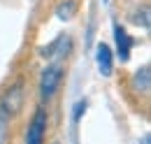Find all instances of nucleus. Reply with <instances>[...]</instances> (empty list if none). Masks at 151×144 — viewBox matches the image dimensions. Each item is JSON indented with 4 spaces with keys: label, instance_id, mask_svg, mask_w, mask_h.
<instances>
[{
    "label": "nucleus",
    "instance_id": "nucleus-1",
    "mask_svg": "<svg viewBox=\"0 0 151 144\" xmlns=\"http://www.w3.org/2000/svg\"><path fill=\"white\" fill-rule=\"evenodd\" d=\"M65 81V68L63 63H47L42 72H40V81H37V95H40V102L42 105H49L54 98L58 95V91Z\"/></svg>",
    "mask_w": 151,
    "mask_h": 144
},
{
    "label": "nucleus",
    "instance_id": "nucleus-2",
    "mask_svg": "<svg viewBox=\"0 0 151 144\" xmlns=\"http://www.w3.org/2000/svg\"><path fill=\"white\" fill-rule=\"evenodd\" d=\"M47 132H49V105H42L33 112L28 128H26V135H23V142L26 144H40L47 140Z\"/></svg>",
    "mask_w": 151,
    "mask_h": 144
},
{
    "label": "nucleus",
    "instance_id": "nucleus-3",
    "mask_svg": "<svg viewBox=\"0 0 151 144\" xmlns=\"http://www.w3.org/2000/svg\"><path fill=\"white\" fill-rule=\"evenodd\" d=\"M21 107H23V84H14V86H9L5 91L2 98H0V114L12 121L21 112Z\"/></svg>",
    "mask_w": 151,
    "mask_h": 144
},
{
    "label": "nucleus",
    "instance_id": "nucleus-4",
    "mask_svg": "<svg viewBox=\"0 0 151 144\" xmlns=\"http://www.w3.org/2000/svg\"><path fill=\"white\" fill-rule=\"evenodd\" d=\"M126 89L130 91L132 95H137V98H142L144 102L149 100V91H151V70L149 65H142V68H137V70L132 72L130 77H128V86Z\"/></svg>",
    "mask_w": 151,
    "mask_h": 144
},
{
    "label": "nucleus",
    "instance_id": "nucleus-5",
    "mask_svg": "<svg viewBox=\"0 0 151 144\" xmlns=\"http://www.w3.org/2000/svg\"><path fill=\"white\" fill-rule=\"evenodd\" d=\"M114 42H116V56H119V60L121 63H128L135 42H132L130 33L123 26H119V23H114Z\"/></svg>",
    "mask_w": 151,
    "mask_h": 144
},
{
    "label": "nucleus",
    "instance_id": "nucleus-6",
    "mask_svg": "<svg viewBox=\"0 0 151 144\" xmlns=\"http://www.w3.org/2000/svg\"><path fill=\"white\" fill-rule=\"evenodd\" d=\"M95 65H98V72L102 77H112L114 74V51L109 49V44L100 42L95 47Z\"/></svg>",
    "mask_w": 151,
    "mask_h": 144
},
{
    "label": "nucleus",
    "instance_id": "nucleus-7",
    "mask_svg": "<svg viewBox=\"0 0 151 144\" xmlns=\"http://www.w3.org/2000/svg\"><path fill=\"white\" fill-rule=\"evenodd\" d=\"M86 107H88V100H86V98H81V100L75 102V107H72V123H79V121L84 119Z\"/></svg>",
    "mask_w": 151,
    "mask_h": 144
},
{
    "label": "nucleus",
    "instance_id": "nucleus-8",
    "mask_svg": "<svg viewBox=\"0 0 151 144\" xmlns=\"http://www.w3.org/2000/svg\"><path fill=\"white\" fill-rule=\"evenodd\" d=\"M75 9H77V2L75 0H68L65 5H60L58 7V19H63V21H68V19H72V14H75Z\"/></svg>",
    "mask_w": 151,
    "mask_h": 144
},
{
    "label": "nucleus",
    "instance_id": "nucleus-9",
    "mask_svg": "<svg viewBox=\"0 0 151 144\" xmlns=\"http://www.w3.org/2000/svg\"><path fill=\"white\" fill-rule=\"evenodd\" d=\"M9 137V119L0 114V142H5Z\"/></svg>",
    "mask_w": 151,
    "mask_h": 144
}]
</instances>
